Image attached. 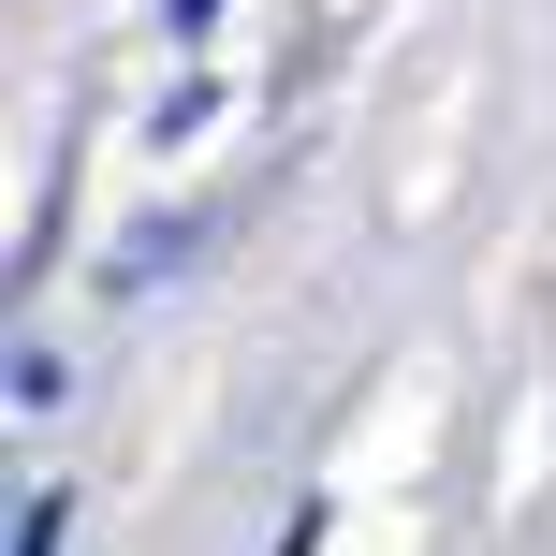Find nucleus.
<instances>
[{
	"label": "nucleus",
	"instance_id": "f257e3e1",
	"mask_svg": "<svg viewBox=\"0 0 556 556\" xmlns=\"http://www.w3.org/2000/svg\"><path fill=\"white\" fill-rule=\"evenodd\" d=\"M59 528H74V498H29V528H15V556H59Z\"/></svg>",
	"mask_w": 556,
	"mask_h": 556
},
{
	"label": "nucleus",
	"instance_id": "f03ea898",
	"mask_svg": "<svg viewBox=\"0 0 556 556\" xmlns=\"http://www.w3.org/2000/svg\"><path fill=\"white\" fill-rule=\"evenodd\" d=\"M205 15H220V0H176V29H205Z\"/></svg>",
	"mask_w": 556,
	"mask_h": 556
}]
</instances>
